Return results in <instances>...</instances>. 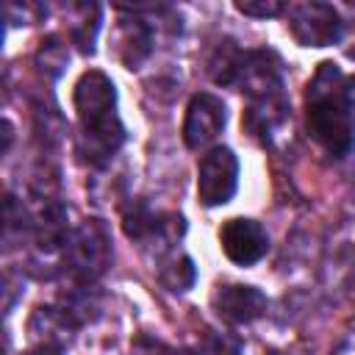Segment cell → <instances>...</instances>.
<instances>
[{
    "instance_id": "cell-22",
    "label": "cell",
    "mask_w": 355,
    "mask_h": 355,
    "mask_svg": "<svg viewBox=\"0 0 355 355\" xmlns=\"http://www.w3.org/2000/svg\"><path fill=\"white\" fill-rule=\"evenodd\" d=\"M22 355H61V349H58V347H44V344H39V347H31V349L22 352Z\"/></svg>"
},
{
    "instance_id": "cell-6",
    "label": "cell",
    "mask_w": 355,
    "mask_h": 355,
    "mask_svg": "<svg viewBox=\"0 0 355 355\" xmlns=\"http://www.w3.org/2000/svg\"><path fill=\"white\" fill-rule=\"evenodd\" d=\"M219 244H222V252L239 266H252L269 252V236L263 225L247 216L227 219L219 227Z\"/></svg>"
},
{
    "instance_id": "cell-24",
    "label": "cell",
    "mask_w": 355,
    "mask_h": 355,
    "mask_svg": "<svg viewBox=\"0 0 355 355\" xmlns=\"http://www.w3.org/2000/svg\"><path fill=\"white\" fill-rule=\"evenodd\" d=\"M269 355H286V352H277V349H272V352H269Z\"/></svg>"
},
{
    "instance_id": "cell-18",
    "label": "cell",
    "mask_w": 355,
    "mask_h": 355,
    "mask_svg": "<svg viewBox=\"0 0 355 355\" xmlns=\"http://www.w3.org/2000/svg\"><path fill=\"white\" fill-rule=\"evenodd\" d=\"M89 11H94V6H80L83 19H78L72 25V39H75L80 53H94V36H97V28H100V14L89 19Z\"/></svg>"
},
{
    "instance_id": "cell-15",
    "label": "cell",
    "mask_w": 355,
    "mask_h": 355,
    "mask_svg": "<svg viewBox=\"0 0 355 355\" xmlns=\"http://www.w3.org/2000/svg\"><path fill=\"white\" fill-rule=\"evenodd\" d=\"M191 355H241V344H239L233 336H227V333L205 330V333L197 338Z\"/></svg>"
},
{
    "instance_id": "cell-8",
    "label": "cell",
    "mask_w": 355,
    "mask_h": 355,
    "mask_svg": "<svg viewBox=\"0 0 355 355\" xmlns=\"http://www.w3.org/2000/svg\"><path fill=\"white\" fill-rule=\"evenodd\" d=\"M241 92L250 94V100L283 94V72L280 58L272 50H252L244 55V67L239 75Z\"/></svg>"
},
{
    "instance_id": "cell-17",
    "label": "cell",
    "mask_w": 355,
    "mask_h": 355,
    "mask_svg": "<svg viewBox=\"0 0 355 355\" xmlns=\"http://www.w3.org/2000/svg\"><path fill=\"white\" fill-rule=\"evenodd\" d=\"M36 64L50 72V75H58L64 67H67V47L58 42V36H47L36 53Z\"/></svg>"
},
{
    "instance_id": "cell-19",
    "label": "cell",
    "mask_w": 355,
    "mask_h": 355,
    "mask_svg": "<svg viewBox=\"0 0 355 355\" xmlns=\"http://www.w3.org/2000/svg\"><path fill=\"white\" fill-rule=\"evenodd\" d=\"M283 3L280 0H241L236 3V11L247 14V17H258V19H266V17H277L283 14Z\"/></svg>"
},
{
    "instance_id": "cell-9",
    "label": "cell",
    "mask_w": 355,
    "mask_h": 355,
    "mask_svg": "<svg viewBox=\"0 0 355 355\" xmlns=\"http://www.w3.org/2000/svg\"><path fill=\"white\" fill-rule=\"evenodd\" d=\"M211 305H214V311L225 322H230V324H247V322H255L266 311V297L255 286L230 283V286H219L214 291Z\"/></svg>"
},
{
    "instance_id": "cell-10",
    "label": "cell",
    "mask_w": 355,
    "mask_h": 355,
    "mask_svg": "<svg viewBox=\"0 0 355 355\" xmlns=\"http://www.w3.org/2000/svg\"><path fill=\"white\" fill-rule=\"evenodd\" d=\"M75 327H78V322L64 308H44L42 305L28 319V336H31L33 347L44 344V347L64 349V344H69L75 338Z\"/></svg>"
},
{
    "instance_id": "cell-1",
    "label": "cell",
    "mask_w": 355,
    "mask_h": 355,
    "mask_svg": "<svg viewBox=\"0 0 355 355\" xmlns=\"http://www.w3.org/2000/svg\"><path fill=\"white\" fill-rule=\"evenodd\" d=\"M75 111L83 128V150L94 164L108 161L125 141L116 114V89L100 69H89L75 83Z\"/></svg>"
},
{
    "instance_id": "cell-7",
    "label": "cell",
    "mask_w": 355,
    "mask_h": 355,
    "mask_svg": "<svg viewBox=\"0 0 355 355\" xmlns=\"http://www.w3.org/2000/svg\"><path fill=\"white\" fill-rule=\"evenodd\" d=\"M225 103L211 94V92H200L189 100L186 108V119H183V141L191 150H200L205 144H211L222 128H225Z\"/></svg>"
},
{
    "instance_id": "cell-21",
    "label": "cell",
    "mask_w": 355,
    "mask_h": 355,
    "mask_svg": "<svg viewBox=\"0 0 355 355\" xmlns=\"http://www.w3.org/2000/svg\"><path fill=\"white\" fill-rule=\"evenodd\" d=\"M338 100H341V108L347 111V116L355 122V75H352V78H347V80L341 83Z\"/></svg>"
},
{
    "instance_id": "cell-5",
    "label": "cell",
    "mask_w": 355,
    "mask_h": 355,
    "mask_svg": "<svg viewBox=\"0 0 355 355\" xmlns=\"http://www.w3.org/2000/svg\"><path fill=\"white\" fill-rule=\"evenodd\" d=\"M341 17L330 3H297L288 8V31L302 47H327L341 39Z\"/></svg>"
},
{
    "instance_id": "cell-4",
    "label": "cell",
    "mask_w": 355,
    "mask_h": 355,
    "mask_svg": "<svg viewBox=\"0 0 355 355\" xmlns=\"http://www.w3.org/2000/svg\"><path fill=\"white\" fill-rule=\"evenodd\" d=\"M239 186V158L230 147H214L197 166V197L202 205H225Z\"/></svg>"
},
{
    "instance_id": "cell-11",
    "label": "cell",
    "mask_w": 355,
    "mask_h": 355,
    "mask_svg": "<svg viewBox=\"0 0 355 355\" xmlns=\"http://www.w3.org/2000/svg\"><path fill=\"white\" fill-rule=\"evenodd\" d=\"M122 230L133 241H153L164 236V216L155 214L144 200H130L122 211Z\"/></svg>"
},
{
    "instance_id": "cell-23",
    "label": "cell",
    "mask_w": 355,
    "mask_h": 355,
    "mask_svg": "<svg viewBox=\"0 0 355 355\" xmlns=\"http://www.w3.org/2000/svg\"><path fill=\"white\" fill-rule=\"evenodd\" d=\"M330 355H355V341H344L336 352H330Z\"/></svg>"
},
{
    "instance_id": "cell-16",
    "label": "cell",
    "mask_w": 355,
    "mask_h": 355,
    "mask_svg": "<svg viewBox=\"0 0 355 355\" xmlns=\"http://www.w3.org/2000/svg\"><path fill=\"white\" fill-rule=\"evenodd\" d=\"M194 277H197V272H194V263H191L189 255L175 258L172 263H166V266L161 269V283H164L169 291H186V288H191Z\"/></svg>"
},
{
    "instance_id": "cell-20",
    "label": "cell",
    "mask_w": 355,
    "mask_h": 355,
    "mask_svg": "<svg viewBox=\"0 0 355 355\" xmlns=\"http://www.w3.org/2000/svg\"><path fill=\"white\" fill-rule=\"evenodd\" d=\"M130 355H175L164 341L153 338V336H136L133 338V347H130Z\"/></svg>"
},
{
    "instance_id": "cell-12",
    "label": "cell",
    "mask_w": 355,
    "mask_h": 355,
    "mask_svg": "<svg viewBox=\"0 0 355 355\" xmlns=\"http://www.w3.org/2000/svg\"><path fill=\"white\" fill-rule=\"evenodd\" d=\"M288 114V105L283 100V94H272V97H261V100H252L247 114H244V128L252 133V136H269L275 133L283 119Z\"/></svg>"
},
{
    "instance_id": "cell-3",
    "label": "cell",
    "mask_w": 355,
    "mask_h": 355,
    "mask_svg": "<svg viewBox=\"0 0 355 355\" xmlns=\"http://www.w3.org/2000/svg\"><path fill=\"white\" fill-rule=\"evenodd\" d=\"M305 125H308L311 139L322 150H327L330 155H336V158L347 155L352 150V144H355V122L341 108L338 94L308 100Z\"/></svg>"
},
{
    "instance_id": "cell-2",
    "label": "cell",
    "mask_w": 355,
    "mask_h": 355,
    "mask_svg": "<svg viewBox=\"0 0 355 355\" xmlns=\"http://www.w3.org/2000/svg\"><path fill=\"white\" fill-rule=\"evenodd\" d=\"M64 258H67L69 272L80 283L97 280L111 263V236L105 225L100 219L80 222L64 244Z\"/></svg>"
},
{
    "instance_id": "cell-14",
    "label": "cell",
    "mask_w": 355,
    "mask_h": 355,
    "mask_svg": "<svg viewBox=\"0 0 355 355\" xmlns=\"http://www.w3.org/2000/svg\"><path fill=\"white\" fill-rule=\"evenodd\" d=\"M153 53V33L150 25L141 19H130L122 28V61L128 69H139L141 61H147V55Z\"/></svg>"
},
{
    "instance_id": "cell-13",
    "label": "cell",
    "mask_w": 355,
    "mask_h": 355,
    "mask_svg": "<svg viewBox=\"0 0 355 355\" xmlns=\"http://www.w3.org/2000/svg\"><path fill=\"white\" fill-rule=\"evenodd\" d=\"M244 55L247 53L233 39L219 42L216 50L208 58V75H211V80L219 83V86L239 83V75H241V67H244Z\"/></svg>"
}]
</instances>
